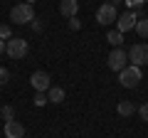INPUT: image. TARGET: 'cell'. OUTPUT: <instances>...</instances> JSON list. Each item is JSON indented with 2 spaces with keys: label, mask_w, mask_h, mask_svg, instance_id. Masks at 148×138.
Returning <instances> with one entry per match:
<instances>
[{
  "label": "cell",
  "mask_w": 148,
  "mask_h": 138,
  "mask_svg": "<svg viewBox=\"0 0 148 138\" xmlns=\"http://www.w3.org/2000/svg\"><path fill=\"white\" fill-rule=\"evenodd\" d=\"M8 81H10V72L5 67H0V86H5Z\"/></svg>",
  "instance_id": "e0dca14e"
},
{
  "label": "cell",
  "mask_w": 148,
  "mask_h": 138,
  "mask_svg": "<svg viewBox=\"0 0 148 138\" xmlns=\"http://www.w3.org/2000/svg\"><path fill=\"white\" fill-rule=\"evenodd\" d=\"M35 104H37V106H45V104H47V96H45V94H37L35 96Z\"/></svg>",
  "instance_id": "ffe728a7"
},
{
  "label": "cell",
  "mask_w": 148,
  "mask_h": 138,
  "mask_svg": "<svg viewBox=\"0 0 148 138\" xmlns=\"http://www.w3.org/2000/svg\"><path fill=\"white\" fill-rule=\"evenodd\" d=\"M143 79L141 74V67H133V64H128L123 72H119V81H121V86H126V89H133V86H138Z\"/></svg>",
  "instance_id": "7a4b0ae2"
},
{
  "label": "cell",
  "mask_w": 148,
  "mask_h": 138,
  "mask_svg": "<svg viewBox=\"0 0 148 138\" xmlns=\"http://www.w3.org/2000/svg\"><path fill=\"white\" fill-rule=\"evenodd\" d=\"M5 138H25V126L17 123L15 118L5 121Z\"/></svg>",
  "instance_id": "9c48e42d"
},
{
  "label": "cell",
  "mask_w": 148,
  "mask_h": 138,
  "mask_svg": "<svg viewBox=\"0 0 148 138\" xmlns=\"http://www.w3.org/2000/svg\"><path fill=\"white\" fill-rule=\"evenodd\" d=\"M27 3H30V5H32V3H37V0H27Z\"/></svg>",
  "instance_id": "cb8c5ba5"
},
{
  "label": "cell",
  "mask_w": 148,
  "mask_h": 138,
  "mask_svg": "<svg viewBox=\"0 0 148 138\" xmlns=\"http://www.w3.org/2000/svg\"><path fill=\"white\" fill-rule=\"evenodd\" d=\"M64 96H67V94H64L62 86H49V89H47V101H49V104H62Z\"/></svg>",
  "instance_id": "8fae6325"
},
{
  "label": "cell",
  "mask_w": 148,
  "mask_h": 138,
  "mask_svg": "<svg viewBox=\"0 0 148 138\" xmlns=\"http://www.w3.org/2000/svg\"><path fill=\"white\" fill-rule=\"evenodd\" d=\"M59 12H62L64 17H77V12H79V0H62L59 3Z\"/></svg>",
  "instance_id": "30bf717a"
},
{
  "label": "cell",
  "mask_w": 148,
  "mask_h": 138,
  "mask_svg": "<svg viewBox=\"0 0 148 138\" xmlns=\"http://www.w3.org/2000/svg\"><path fill=\"white\" fill-rule=\"evenodd\" d=\"M0 116L5 118V121H12V118H15V106H10V104H5V106L0 109Z\"/></svg>",
  "instance_id": "9a60e30c"
},
{
  "label": "cell",
  "mask_w": 148,
  "mask_h": 138,
  "mask_svg": "<svg viewBox=\"0 0 148 138\" xmlns=\"http://www.w3.org/2000/svg\"><path fill=\"white\" fill-rule=\"evenodd\" d=\"M116 111H119V116H133V111H136V106H133L131 101H121L116 106Z\"/></svg>",
  "instance_id": "4fadbf2b"
},
{
  "label": "cell",
  "mask_w": 148,
  "mask_h": 138,
  "mask_svg": "<svg viewBox=\"0 0 148 138\" xmlns=\"http://www.w3.org/2000/svg\"><path fill=\"white\" fill-rule=\"evenodd\" d=\"M12 37V30H10V25H0V40H10Z\"/></svg>",
  "instance_id": "2e32d148"
},
{
  "label": "cell",
  "mask_w": 148,
  "mask_h": 138,
  "mask_svg": "<svg viewBox=\"0 0 148 138\" xmlns=\"http://www.w3.org/2000/svg\"><path fill=\"white\" fill-rule=\"evenodd\" d=\"M136 32H138V37H148V17H141L136 22Z\"/></svg>",
  "instance_id": "5bb4252c"
},
{
  "label": "cell",
  "mask_w": 148,
  "mask_h": 138,
  "mask_svg": "<svg viewBox=\"0 0 148 138\" xmlns=\"http://www.w3.org/2000/svg\"><path fill=\"white\" fill-rule=\"evenodd\" d=\"M146 3H148V0H146Z\"/></svg>",
  "instance_id": "d4e9b609"
},
{
  "label": "cell",
  "mask_w": 148,
  "mask_h": 138,
  "mask_svg": "<svg viewBox=\"0 0 148 138\" xmlns=\"http://www.w3.org/2000/svg\"><path fill=\"white\" fill-rule=\"evenodd\" d=\"M106 64H109L111 72H116V74H119V72H123V69L128 67V54L123 52L121 47H114V49H111V54L106 57Z\"/></svg>",
  "instance_id": "3957f363"
},
{
  "label": "cell",
  "mask_w": 148,
  "mask_h": 138,
  "mask_svg": "<svg viewBox=\"0 0 148 138\" xmlns=\"http://www.w3.org/2000/svg\"><path fill=\"white\" fill-rule=\"evenodd\" d=\"M143 3H146V0H126L128 10H141V8H143Z\"/></svg>",
  "instance_id": "ac0fdd59"
},
{
  "label": "cell",
  "mask_w": 148,
  "mask_h": 138,
  "mask_svg": "<svg viewBox=\"0 0 148 138\" xmlns=\"http://www.w3.org/2000/svg\"><path fill=\"white\" fill-rule=\"evenodd\" d=\"M27 49H30L27 47V40H22V37H10L5 42V54L10 59H22L27 54Z\"/></svg>",
  "instance_id": "277c9868"
},
{
  "label": "cell",
  "mask_w": 148,
  "mask_h": 138,
  "mask_svg": "<svg viewBox=\"0 0 148 138\" xmlns=\"http://www.w3.org/2000/svg\"><path fill=\"white\" fill-rule=\"evenodd\" d=\"M119 12H116V5H109V3H104V5L96 10V22L99 25H111V22H116Z\"/></svg>",
  "instance_id": "52a82bcc"
},
{
  "label": "cell",
  "mask_w": 148,
  "mask_h": 138,
  "mask_svg": "<svg viewBox=\"0 0 148 138\" xmlns=\"http://www.w3.org/2000/svg\"><path fill=\"white\" fill-rule=\"evenodd\" d=\"M30 84H32V89H35L37 94H45V91L52 86V81H49V74H47V72H32Z\"/></svg>",
  "instance_id": "ba28073f"
},
{
  "label": "cell",
  "mask_w": 148,
  "mask_h": 138,
  "mask_svg": "<svg viewBox=\"0 0 148 138\" xmlns=\"http://www.w3.org/2000/svg\"><path fill=\"white\" fill-rule=\"evenodd\" d=\"M126 54H128V64H133V67H143V64H148V44L146 42L133 44Z\"/></svg>",
  "instance_id": "5b68a950"
},
{
  "label": "cell",
  "mask_w": 148,
  "mask_h": 138,
  "mask_svg": "<svg viewBox=\"0 0 148 138\" xmlns=\"http://www.w3.org/2000/svg\"><path fill=\"white\" fill-rule=\"evenodd\" d=\"M82 27V22L77 20V17H72V20H69V30H79Z\"/></svg>",
  "instance_id": "44dd1931"
},
{
  "label": "cell",
  "mask_w": 148,
  "mask_h": 138,
  "mask_svg": "<svg viewBox=\"0 0 148 138\" xmlns=\"http://www.w3.org/2000/svg\"><path fill=\"white\" fill-rule=\"evenodd\" d=\"M10 20L15 25H27V22L35 20V10H32L30 3H20V5H15L10 10Z\"/></svg>",
  "instance_id": "6da1fadb"
},
{
  "label": "cell",
  "mask_w": 148,
  "mask_h": 138,
  "mask_svg": "<svg viewBox=\"0 0 148 138\" xmlns=\"http://www.w3.org/2000/svg\"><path fill=\"white\" fill-rule=\"evenodd\" d=\"M119 3H121V0H109V5H119Z\"/></svg>",
  "instance_id": "603a6c76"
},
{
  "label": "cell",
  "mask_w": 148,
  "mask_h": 138,
  "mask_svg": "<svg viewBox=\"0 0 148 138\" xmlns=\"http://www.w3.org/2000/svg\"><path fill=\"white\" fill-rule=\"evenodd\" d=\"M138 116H141L143 121L148 123V101H146V104H141V106H138Z\"/></svg>",
  "instance_id": "d6986e66"
},
{
  "label": "cell",
  "mask_w": 148,
  "mask_h": 138,
  "mask_svg": "<svg viewBox=\"0 0 148 138\" xmlns=\"http://www.w3.org/2000/svg\"><path fill=\"white\" fill-rule=\"evenodd\" d=\"M106 42H109L111 47H121V42H123V32H119V30H109V35H106Z\"/></svg>",
  "instance_id": "7c38bea8"
},
{
  "label": "cell",
  "mask_w": 148,
  "mask_h": 138,
  "mask_svg": "<svg viewBox=\"0 0 148 138\" xmlns=\"http://www.w3.org/2000/svg\"><path fill=\"white\" fill-rule=\"evenodd\" d=\"M5 52V40H0V54Z\"/></svg>",
  "instance_id": "7402d4cb"
},
{
  "label": "cell",
  "mask_w": 148,
  "mask_h": 138,
  "mask_svg": "<svg viewBox=\"0 0 148 138\" xmlns=\"http://www.w3.org/2000/svg\"><path fill=\"white\" fill-rule=\"evenodd\" d=\"M136 22H138V12L136 10H126L116 17V30L119 32H128V30H136Z\"/></svg>",
  "instance_id": "8992f818"
}]
</instances>
